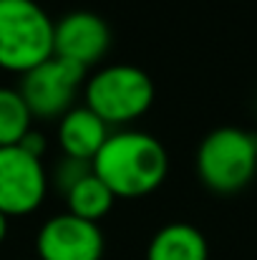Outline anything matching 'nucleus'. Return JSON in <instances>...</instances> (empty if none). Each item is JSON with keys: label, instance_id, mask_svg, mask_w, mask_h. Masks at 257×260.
Returning a JSON list of instances; mask_svg holds the SVG:
<instances>
[{"label": "nucleus", "instance_id": "nucleus-1", "mask_svg": "<svg viewBox=\"0 0 257 260\" xmlns=\"http://www.w3.org/2000/svg\"><path fill=\"white\" fill-rule=\"evenodd\" d=\"M91 170L114 192V197L134 200L162 187L169 172V157L157 137L136 129H124L108 134V139L93 157Z\"/></svg>", "mask_w": 257, "mask_h": 260}, {"label": "nucleus", "instance_id": "nucleus-2", "mask_svg": "<svg viewBox=\"0 0 257 260\" xmlns=\"http://www.w3.org/2000/svg\"><path fill=\"white\" fill-rule=\"evenodd\" d=\"M194 165L209 192H242L257 174V134L240 126H219L202 139Z\"/></svg>", "mask_w": 257, "mask_h": 260}, {"label": "nucleus", "instance_id": "nucleus-3", "mask_svg": "<svg viewBox=\"0 0 257 260\" xmlns=\"http://www.w3.org/2000/svg\"><path fill=\"white\" fill-rule=\"evenodd\" d=\"M53 56V20L35 0H0V69L28 74Z\"/></svg>", "mask_w": 257, "mask_h": 260}, {"label": "nucleus", "instance_id": "nucleus-4", "mask_svg": "<svg viewBox=\"0 0 257 260\" xmlns=\"http://www.w3.org/2000/svg\"><path fill=\"white\" fill-rule=\"evenodd\" d=\"M86 104L103 124H129L144 116L154 101V84L146 71L131 63L98 69L84 88Z\"/></svg>", "mask_w": 257, "mask_h": 260}, {"label": "nucleus", "instance_id": "nucleus-5", "mask_svg": "<svg viewBox=\"0 0 257 260\" xmlns=\"http://www.w3.org/2000/svg\"><path fill=\"white\" fill-rule=\"evenodd\" d=\"M86 76V69L63 61L58 56H51L41 66L23 74L20 81V96L28 104L33 119H56L63 116L68 109H74L76 91Z\"/></svg>", "mask_w": 257, "mask_h": 260}, {"label": "nucleus", "instance_id": "nucleus-6", "mask_svg": "<svg viewBox=\"0 0 257 260\" xmlns=\"http://www.w3.org/2000/svg\"><path fill=\"white\" fill-rule=\"evenodd\" d=\"M48 192V174L38 157L20 147H0V212L23 217L41 207Z\"/></svg>", "mask_w": 257, "mask_h": 260}, {"label": "nucleus", "instance_id": "nucleus-7", "mask_svg": "<svg viewBox=\"0 0 257 260\" xmlns=\"http://www.w3.org/2000/svg\"><path fill=\"white\" fill-rule=\"evenodd\" d=\"M103 248L98 222L81 220L71 212L46 220L35 238L38 260H101Z\"/></svg>", "mask_w": 257, "mask_h": 260}, {"label": "nucleus", "instance_id": "nucleus-8", "mask_svg": "<svg viewBox=\"0 0 257 260\" xmlns=\"http://www.w3.org/2000/svg\"><path fill=\"white\" fill-rule=\"evenodd\" d=\"M111 46L106 20L88 10H74L53 23V56L81 69L98 63Z\"/></svg>", "mask_w": 257, "mask_h": 260}, {"label": "nucleus", "instance_id": "nucleus-9", "mask_svg": "<svg viewBox=\"0 0 257 260\" xmlns=\"http://www.w3.org/2000/svg\"><path fill=\"white\" fill-rule=\"evenodd\" d=\"M106 139H108V124H103L88 106H74L61 116L58 144L66 157L93 162Z\"/></svg>", "mask_w": 257, "mask_h": 260}, {"label": "nucleus", "instance_id": "nucleus-10", "mask_svg": "<svg viewBox=\"0 0 257 260\" xmlns=\"http://www.w3.org/2000/svg\"><path fill=\"white\" fill-rule=\"evenodd\" d=\"M146 260H209V245L199 228L169 222L149 240Z\"/></svg>", "mask_w": 257, "mask_h": 260}, {"label": "nucleus", "instance_id": "nucleus-11", "mask_svg": "<svg viewBox=\"0 0 257 260\" xmlns=\"http://www.w3.org/2000/svg\"><path fill=\"white\" fill-rule=\"evenodd\" d=\"M114 200H116L114 192L93 174V170L66 192L68 212L88 222H98L101 217H106L114 207Z\"/></svg>", "mask_w": 257, "mask_h": 260}, {"label": "nucleus", "instance_id": "nucleus-12", "mask_svg": "<svg viewBox=\"0 0 257 260\" xmlns=\"http://www.w3.org/2000/svg\"><path fill=\"white\" fill-rule=\"evenodd\" d=\"M33 114L18 88L0 86V147H15L33 129Z\"/></svg>", "mask_w": 257, "mask_h": 260}, {"label": "nucleus", "instance_id": "nucleus-13", "mask_svg": "<svg viewBox=\"0 0 257 260\" xmlns=\"http://www.w3.org/2000/svg\"><path fill=\"white\" fill-rule=\"evenodd\" d=\"M86 174H91V162H81V159L63 157V159L56 165L51 182H53V187H56V189L66 197V192H68V189H71L76 182H81Z\"/></svg>", "mask_w": 257, "mask_h": 260}, {"label": "nucleus", "instance_id": "nucleus-14", "mask_svg": "<svg viewBox=\"0 0 257 260\" xmlns=\"http://www.w3.org/2000/svg\"><path fill=\"white\" fill-rule=\"evenodd\" d=\"M15 147H20L23 152H28L30 157H43V152H46V139H43V134H38L35 129H30L23 139H20V144H15Z\"/></svg>", "mask_w": 257, "mask_h": 260}, {"label": "nucleus", "instance_id": "nucleus-15", "mask_svg": "<svg viewBox=\"0 0 257 260\" xmlns=\"http://www.w3.org/2000/svg\"><path fill=\"white\" fill-rule=\"evenodd\" d=\"M5 235H8V217L0 212V243L5 240Z\"/></svg>", "mask_w": 257, "mask_h": 260}]
</instances>
